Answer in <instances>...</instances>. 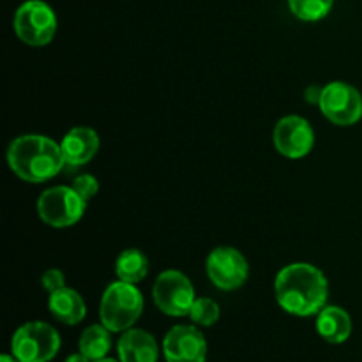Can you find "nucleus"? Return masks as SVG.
Masks as SVG:
<instances>
[{
  "instance_id": "1",
  "label": "nucleus",
  "mask_w": 362,
  "mask_h": 362,
  "mask_svg": "<svg viewBox=\"0 0 362 362\" xmlns=\"http://www.w3.org/2000/svg\"><path fill=\"white\" fill-rule=\"evenodd\" d=\"M276 300L296 317L318 315L327 304L329 281L324 272L306 262L283 267L274 281Z\"/></svg>"
},
{
  "instance_id": "2",
  "label": "nucleus",
  "mask_w": 362,
  "mask_h": 362,
  "mask_svg": "<svg viewBox=\"0 0 362 362\" xmlns=\"http://www.w3.org/2000/svg\"><path fill=\"white\" fill-rule=\"evenodd\" d=\"M7 165L18 179L41 184L53 179L66 166L60 144L42 134H23L11 141Z\"/></svg>"
},
{
  "instance_id": "3",
  "label": "nucleus",
  "mask_w": 362,
  "mask_h": 362,
  "mask_svg": "<svg viewBox=\"0 0 362 362\" xmlns=\"http://www.w3.org/2000/svg\"><path fill=\"white\" fill-rule=\"evenodd\" d=\"M144 311V296L136 285L115 281L108 285L101 297L99 318L112 332H126L133 327Z\"/></svg>"
},
{
  "instance_id": "4",
  "label": "nucleus",
  "mask_w": 362,
  "mask_h": 362,
  "mask_svg": "<svg viewBox=\"0 0 362 362\" xmlns=\"http://www.w3.org/2000/svg\"><path fill=\"white\" fill-rule=\"evenodd\" d=\"M60 350V336L45 322H28L13 336L11 352L20 362H49Z\"/></svg>"
},
{
  "instance_id": "5",
  "label": "nucleus",
  "mask_w": 362,
  "mask_h": 362,
  "mask_svg": "<svg viewBox=\"0 0 362 362\" xmlns=\"http://www.w3.org/2000/svg\"><path fill=\"white\" fill-rule=\"evenodd\" d=\"M35 209L45 225L52 228H67L83 218L87 202L73 189V186H55L39 197Z\"/></svg>"
},
{
  "instance_id": "6",
  "label": "nucleus",
  "mask_w": 362,
  "mask_h": 362,
  "mask_svg": "<svg viewBox=\"0 0 362 362\" xmlns=\"http://www.w3.org/2000/svg\"><path fill=\"white\" fill-rule=\"evenodd\" d=\"M14 32L28 46H46L57 32L55 11L42 0H27L14 14Z\"/></svg>"
},
{
  "instance_id": "7",
  "label": "nucleus",
  "mask_w": 362,
  "mask_h": 362,
  "mask_svg": "<svg viewBox=\"0 0 362 362\" xmlns=\"http://www.w3.org/2000/svg\"><path fill=\"white\" fill-rule=\"evenodd\" d=\"M152 299L159 311L168 317H187L197 300L193 283L180 271H165L152 286Z\"/></svg>"
},
{
  "instance_id": "8",
  "label": "nucleus",
  "mask_w": 362,
  "mask_h": 362,
  "mask_svg": "<svg viewBox=\"0 0 362 362\" xmlns=\"http://www.w3.org/2000/svg\"><path fill=\"white\" fill-rule=\"evenodd\" d=\"M318 108L329 122L343 127L354 126L362 117V95L345 81H331L322 88Z\"/></svg>"
},
{
  "instance_id": "9",
  "label": "nucleus",
  "mask_w": 362,
  "mask_h": 362,
  "mask_svg": "<svg viewBox=\"0 0 362 362\" xmlns=\"http://www.w3.org/2000/svg\"><path fill=\"white\" fill-rule=\"evenodd\" d=\"M205 271L214 286L225 292L240 288L247 281L250 265L239 250L230 246L214 247L205 262Z\"/></svg>"
},
{
  "instance_id": "10",
  "label": "nucleus",
  "mask_w": 362,
  "mask_h": 362,
  "mask_svg": "<svg viewBox=\"0 0 362 362\" xmlns=\"http://www.w3.org/2000/svg\"><path fill=\"white\" fill-rule=\"evenodd\" d=\"M315 145V131L306 119L288 115L278 120L274 127V147L288 159L306 158Z\"/></svg>"
},
{
  "instance_id": "11",
  "label": "nucleus",
  "mask_w": 362,
  "mask_h": 362,
  "mask_svg": "<svg viewBox=\"0 0 362 362\" xmlns=\"http://www.w3.org/2000/svg\"><path fill=\"white\" fill-rule=\"evenodd\" d=\"M166 362H205L207 341L194 325H175L163 341Z\"/></svg>"
},
{
  "instance_id": "12",
  "label": "nucleus",
  "mask_w": 362,
  "mask_h": 362,
  "mask_svg": "<svg viewBox=\"0 0 362 362\" xmlns=\"http://www.w3.org/2000/svg\"><path fill=\"white\" fill-rule=\"evenodd\" d=\"M99 134L90 127H73L60 141L64 161L69 166L87 165L99 152Z\"/></svg>"
},
{
  "instance_id": "13",
  "label": "nucleus",
  "mask_w": 362,
  "mask_h": 362,
  "mask_svg": "<svg viewBox=\"0 0 362 362\" xmlns=\"http://www.w3.org/2000/svg\"><path fill=\"white\" fill-rule=\"evenodd\" d=\"M120 362H158L159 349L154 336L141 329H127L117 343Z\"/></svg>"
},
{
  "instance_id": "14",
  "label": "nucleus",
  "mask_w": 362,
  "mask_h": 362,
  "mask_svg": "<svg viewBox=\"0 0 362 362\" xmlns=\"http://www.w3.org/2000/svg\"><path fill=\"white\" fill-rule=\"evenodd\" d=\"M48 310L53 318L62 324L78 325L80 322H83L85 315H87V304L76 290L64 286V288L49 293Z\"/></svg>"
},
{
  "instance_id": "15",
  "label": "nucleus",
  "mask_w": 362,
  "mask_h": 362,
  "mask_svg": "<svg viewBox=\"0 0 362 362\" xmlns=\"http://www.w3.org/2000/svg\"><path fill=\"white\" fill-rule=\"evenodd\" d=\"M317 331L327 343L339 345V343H345L352 334V318L343 308L325 306L318 313Z\"/></svg>"
},
{
  "instance_id": "16",
  "label": "nucleus",
  "mask_w": 362,
  "mask_h": 362,
  "mask_svg": "<svg viewBox=\"0 0 362 362\" xmlns=\"http://www.w3.org/2000/svg\"><path fill=\"white\" fill-rule=\"evenodd\" d=\"M115 274L120 281L131 283V285L144 281L148 274V260L144 251L136 247L124 250L115 260Z\"/></svg>"
},
{
  "instance_id": "17",
  "label": "nucleus",
  "mask_w": 362,
  "mask_h": 362,
  "mask_svg": "<svg viewBox=\"0 0 362 362\" xmlns=\"http://www.w3.org/2000/svg\"><path fill=\"white\" fill-rule=\"evenodd\" d=\"M110 329L105 325H90V327L85 329L81 332V338L78 346H80V352L85 357H88L92 362L105 359L108 356L110 349H112V336H110Z\"/></svg>"
},
{
  "instance_id": "18",
  "label": "nucleus",
  "mask_w": 362,
  "mask_h": 362,
  "mask_svg": "<svg viewBox=\"0 0 362 362\" xmlns=\"http://www.w3.org/2000/svg\"><path fill=\"white\" fill-rule=\"evenodd\" d=\"M334 0H288V7L296 18L303 21H318L327 16Z\"/></svg>"
},
{
  "instance_id": "19",
  "label": "nucleus",
  "mask_w": 362,
  "mask_h": 362,
  "mask_svg": "<svg viewBox=\"0 0 362 362\" xmlns=\"http://www.w3.org/2000/svg\"><path fill=\"white\" fill-rule=\"evenodd\" d=\"M219 315H221V311H219L216 300L209 299V297H197L187 317L191 318L193 324L202 325V327H211L219 320Z\"/></svg>"
},
{
  "instance_id": "20",
  "label": "nucleus",
  "mask_w": 362,
  "mask_h": 362,
  "mask_svg": "<svg viewBox=\"0 0 362 362\" xmlns=\"http://www.w3.org/2000/svg\"><path fill=\"white\" fill-rule=\"evenodd\" d=\"M71 186H73V189L76 191V193L80 194L85 202L92 200V198H94L99 191L98 179H95L94 175H90V173L78 175L76 179L73 180V184H71Z\"/></svg>"
},
{
  "instance_id": "21",
  "label": "nucleus",
  "mask_w": 362,
  "mask_h": 362,
  "mask_svg": "<svg viewBox=\"0 0 362 362\" xmlns=\"http://www.w3.org/2000/svg\"><path fill=\"white\" fill-rule=\"evenodd\" d=\"M41 285L46 292L53 293L66 286V276H64V272L59 271V269H48V271L42 274Z\"/></svg>"
},
{
  "instance_id": "22",
  "label": "nucleus",
  "mask_w": 362,
  "mask_h": 362,
  "mask_svg": "<svg viewBox=\"0 0 362 362\" xmlns=\"http://www.w3.org/2000/svg\"><path fill=\"white\" fill-rule=\"evenodd\" d=\"M66 362H92V361L80 352V354H73V356L67 357Z\"/></svg>"
},
{
  "instance_id": "23",
  "label": "nucleus",
  "mask_w": 362,
  "mask_h": 362,
  "mask_svg": "<svg viewBox=\"0 0 362 362\" xmlns=\"http://www.w3.org/2000/svg\"><path fill=\"white\" fill-rule=\"evenodd\" d=\"M0 362H20V361H18L14 356H7V354H4V356L0 357Z\"/></svg>"
},
{
  "instance_id": "24",
  "label": "nucleus",
  "mask_w": 362,
  "mask_h": 362,
  "mask_svg": "<svg viewBox=\"0 0 362 362\" xmlns=\"http://www.w3.org/2000/svg\"><path fill=\"white\" fill-rule=\"evenodd\" d=\"M94 362H119L115 359H108V357H105V359H99V361H94Z\"/></svg>"
}]
</instances>
